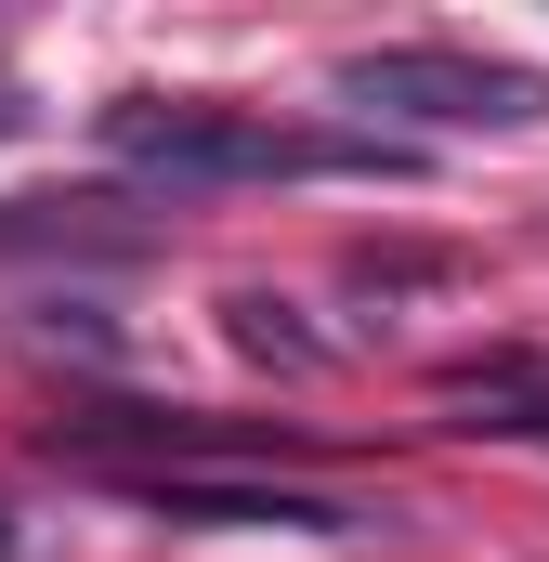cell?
Listing matches in <instances>:
<instances>
[{"mask_svg": "<svg viewBox=\"0 0 549 562\" xmlns=\"http://www.w3.org/2000/svg\"><path fill=\"white\" fill-rule=\"evenodd\" d=\"M26 340H66V353H119V327H105V314H79V301H66V314H26Z\"/></svg>", "mask_w": 549, "mask_h": 562, "instance_id": "obj_5", "label": "cell"}, {"mask_svg": "<svg viewBox=\"0 0 549 562\" xmlns=\"http://www.w3.org/2000/svg\"><path fill=\"white\" fill-rule=\"evenodd\" d=\"M26 119H40V105H26V92H0V144H13V132H26Z\"/></svg>", "mask_w": 549, "mask_h": 562, "instance_id": "obj_8", "label": "cell"}, {"mask_svg": "<svg viewBox=\"0 0 549 562\" xmlns=\"http://www.w3.org/2000/svg\"><path fill=\"white\" fill-rule=\"evenodd\" d=\"M340 105L418 119V132H524L549 119V79L497 53H445V40H380V53H340Z\"/></svg>", "mask_w": 549, "mask_h": 562, "instance_id": "obj_2", "label": "cell"}, {"mask_svg": "<svg viewBox=\"0 0 549 562\" xmlns=\"http://www.w3.org/2000/svg\"><path fill=\"white\" fill-rule=\"evenodd\" d=\"M119 497L170 510V524H210V537H354L367 510L354 497H301V484H262V471H119Z\"/></svg>", "mask_w": 549, "mask_h": 562, "instance_id": "obj_3", "label": "cell"}, {"mask_svg": "<svg viewBox=\"0 0 549 562\" xmlns=\"http://www.w3.org/2000/svg\"><path fill=\"white\" fill-rule=\"evenodd\" d=\"M0 562H53V550H40V537H13V510H0Z\"/></svg>", "mask_w": 549, "mask_h": 562, "instance_id": "obj_7", "label": "cell"}, {"mask_svg": "<svg viewBox=\"0 0 549 562\" xmlns=\"http://www.w3.org/2000/svg\"><path fill=\"white\" fill-rule=\"evenodd\" d=\"M105 157L157 170V183H288V170H406L393 144L354 132H274L249 105H183V92H132L105 105Z\"/></svg>", "mask_w": 549, "mask_h": 562, "instance_id": "obj_1", "label": "cell"}, {"mask_svg": "<svg viewBox=\"0 0 549 562\" xmlns=\"http://www.w3.org/2000/svg\"><path fill=\"white\" fill-rule=\"evenodd\" d=\"M223 340H236L249 367H288V380H314V367H327V340H314V327H301V301H274V288H236V301H223Z\"/></svg>", "mask_w": 549, "mask_h": 562, "instance_id": "obj_4", "label": "cell"}, {"mask_svg": "<svg viewBox=\"0 0 549 562\" xmlns=\"http://www.w3.org/2000/svg\"><path fill=\"white\" fill-rule=\"evenodd\" d=\"M418 276H445L432 249H354V288H418Z\"/></svg>", "mask_w": 549, "mask_h": 562, "instance_id": "obj_6", "label": "cell"}]
</instances>
